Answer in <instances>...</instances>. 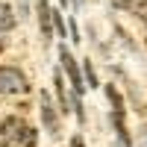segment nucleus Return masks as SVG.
I'll use <instances>...</instances> for the list:
<instances>
[{
    "label": "nucleus",
    "instance_id": "7",
    "mask_svg": "<svg viewBox=\"0 0 147 147\" xmlns=\"http://www.w3.org/2000/svg\"><path fill=\"white\" fill-rule=\"evenodd\" d=\"M53 82H56V94H59V103H62V112H68V91H65V82H62V74H56L53 77Z\"/></svg>",
    "mask_w": 147,
    "mask_h": 147
},
{
    "label": "nucleus",
    "instance_id": "12",
    "mask_svg": "<svg viewBox=\"0 0 147 147\" xmlns=\"http://www.w3.org/2000/svg\"><path fill=\"white\" fill-rule=\"evenodd\" d=\"M0 50H3V38H0Z\"/></svg>",
    "mask_w": 147,
    "mask_h": 147
},
{
    "label": "nucleus",
    "instance_id": "1",
    "mask_svg": "<svg viewBox=\"0 0 147 147\" xmlns=\"http://www.w3.org/2000/svg\"><path fill=\"white\" fill-rule=\"evenodd\" d=\"M0 147H35V129L21 118L0 121Z\"/></svg>",
    "mask_w": 147,
    "mask_h": 147
},
{
    "label": "nucleus",
    "instance_id": "3",
    "mask_svg": "<svg viewBox=\"0 0 147 147\" xmlns=\"http://www.w3.org/2000/svg\"><path fill=\"white\" fill-rule=\"evenodd\" d=\"M41 121H44V127H47L50 136H59V118H56V109H53L47 94H41Z\"/></svg>",
    "mask_w": 147,
    "mask_h": 147
},
{
    "label": "nucleus",
    "instance_id": "5",
    "mask_svg": "<svg viewBox=\"0 0 147 147\" xmlns=\"http://www.w3.org/2000/svg\"><path fill=\"white\" fill-rule=\"evenodd\" d=\"M38 21H41V35L44 38H50V24H53V12H50V6L44 3H38Z\"/></svg>",
    "mask_w": 147,
    "mask_h": 147
},
{
    "label": "nucleus",
    "instance_id": "10",
    "mask_svg": "<svg viewBox=\"0 0 147 147\" xmlns=\"http://www.w3.org/2000/svg\"><path fill=\"white\" fill-rule=\"evenodd\" d=\"M138 144L147 147V127H141V132H138Z\"/></svg>",
    "mask_w": 147,
    "mask_h": 147
},
{
    "label": "nucleus",
    "instance_id": "4",
    "mask_svg": "<svg viewBox=\"0 0 147 147\" xmlns=\"http://www.w3.org/2000/svg\"><path fill=\"white\" fill-rule=\"evenodd\" d=\"M59 59H62V65H65V71H68L71 82H74V91L80 94L85 85H82V77H80V71H77V62H74V56L68 53V47H62V50H59Z\"/></svg>",
    "mask_w": 147,
    "mask_h": 147
},
{
    "label": "nucleus",
    "instance_id": "11",
    "mask_svg": "<svg viewBox=\"0 0 147 147\" xmlns=\"http://www.w3.org/2000/svg\"><path fill=\"white\" fill-rule=\"evenodd\" d=\"M71 147H82V138H80V136H74V141H71Z\"/></svg>",
    "mask_w": 147,
    "mask_h": 147
},
{
    "label": "nucleus",
    "instance_id": "6",
    "mask_svg": "<svg viewBox=\"0 0 147 147\" xmlns=\"http://www.w3.org/2000/svg\"><path fill=\"white\" fill-rule=\"evenodd\" d=\"M12 27H15V15L6 3H0V32H9Z\"/></svg>",
    "mask_w": 147,
    "mask_h": 147
},
{
    "label": "nucleus",
    "instance_id": "9",
    "mask_svg": "<svg viewBox=\"0 0 147 147\" xmlns=\"http://www.w3.org/2000/svg\"><path fill=\"white\" fill-rule=\"evenodd\" d=\"M85 80H88V85H91V88H97V74H94L91 62H85Z\"/></svg>",
    "mask_w": 147,
    "mask_h": 147
},
{
    "label": "nucleus",
    "instance_id": "8",
    "mask_svg": "<svg viewBox=\"0 0 147 147\" xmlns=\"http://www.w3.org/2000/svg\"><path fill=\"white\" fill-rule=\"evenodd\" d=\"M106 94H109V100H112L115 112H124V100H121V94L115 91V85H106Z\"/></svg>",
    "mask_w": 147,
    "mask_h": 147
},
{
    "label": "nucleus",
    "instance_id": "2",
    "mask_svg": "<svg viewBox=\"0 0 147 147\" xmlns=\"http://www.w3.org/2000/svg\"><path fill=\"white\" fill-rule=\"evenodd\" d=\"M27 91V77L18 68H0V94H24Z\"/></svg>",
    "mask_w": 147,
    "mask_h": 147
}]
</instances>
